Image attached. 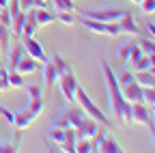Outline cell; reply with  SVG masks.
Returning a JSON list of instances; mask_svg holds the SVG:
<instances>
[{
  "instance_id": "obj_1",
  "label": "cell",
  "mask_w": 155,
  "mask_h": 153,
  "mask_svg": "<svg viewBox=\"0 0 155 153\" xmlns=\"http://www.w3.org/2000/svg\"><path fill=\"white\" fill-rule=\"evenodd\" d=\"M101 71H104V80H106V91H108V101H110V114H112V121L116 125H127L129 123V110L131 104L125 101L121 86L116 82V75L110 67L108 61H101Z\"/></svg>"
},
{
  "instance_id": "obj_2",
  "label": "cell",
  "mask_w": 155,
  "mask_h": 153,
  "mask_svg": "<svg viewBox=\"0 0 155 153\" xmlns=\"http://www.w3.org/2000/svg\"><path fill=\"white\" fill-rule=\"evenodd\" d=\"M75 101L80 104V108H82V110L88 114L91 119H95L97 123H101V125H104V127H108V129L112 127V123H114V121L108 117V114H104V110H101L99 106H97V104H95V101L88 97V93H86L82 86H78V93H75Z\"/></svg>"
},
{
  "instance_id": "obj_3",
  "label": "cell",
  "mask_w": 155,
  "mask_h": 153,
  "mask_svg": "<svg viewBox=\"0 0 155 153\" xmlns=\"http://www.w3.org/2000/svg\"><path fill=\"white\" fill-rule=\"evenodd\" d=\"M78 24H82L84 28H88L91 32H95V35H101V37H119L121 35V26H119V22H110V24H106V22H97V20H91V17H78Z\"/></svg>"
},
{
  "instance_id": "obj_4",
  "label": "cell",
  "mask_w": 155,
  "mask_h": 153,
  "mask_svg": "<svg viewBox=\"0 0 155 153\" xmlns=\"http://www.w3.org/2000/svg\"><path fill=\"white\" fill-rule=\"evenodd\" d=\"M56 84H58V88H61L65 101H67L69 106H75V104H78V101H75V93H78V86H80V82H78L73 69H69V71H65V73L58 75Z\"/></svg>"
},
{
  "instance_id": "obj_5",
  "label": "cell",
  "mask_w": 155,
  "mask_h": 153,
  "mask_svg": "<svg viewBox=\"0 0 155 153\" xmlns=\"http://www.w3.org/2000/svg\"><path fill=\"white\" fill-rule=\"evenodd\" d=\"M125 9H116V7H104V9H91V11H82L84 17H91V20H97V22H119L123 17Z\"/></svg>"
},
{
  "instance_id": "obj_6",
  "label": "cell",
  "mask_w": 155,
  "mask_h": 153,
  "mask_svg": "<svg viewBox=\"0 0 155 153\" xmlns=\"http://www.w3.org/2000/svg\"><path fill=\"white\" fill-rule=\"evenodd\" d=\"M129 123H138V125H151V106L144 104V101H138V104H131V110H129Z\"/></svg>"
},
{
  "instance_id": "obj_7",
  "label": "cell",
  "mask_w": 155,
  "mask_h": 153,
  "mask_svg": "<svg viewBox=\"0 0 155 153\" xmlns=\"http://www.w3.org/2000/svg\"><path fill=\"white\" fill-rule=\"evenodd\" d=\"M116 54H119L121 63L129 67L136 58H140V56H142V50L138 48V43H136V41H125V43H121V48H119V52H116Z\"/></svg>"
},
{
  "instance_id": "obj_8",
  "label": "cell",
  "mask_w": 155,
  "mask_h": 153,
  "mask_svg": "<svg viewBox=\"0 0 155 153\" xmlns=\"http://www.w3.org/2000/svg\"><path fill=\"white\" fill-rule=\"evenodd\" d=\"M22 43H24V50H26V54L28 56H32L35 61H39V63H45V61H50L48 58V54H45V50H43V45L39 43L35 37H22Z\"/></svg>"
},
{
  "instance_id": "obj_9",
  "label": "cell",
  "mask_w": 155,
  "mask_h": 153,
  "mask_svg": "<svg viewBox=\"0 0 155 153\" xmlns=\"http://www.w3.org/2000/svg\"><path fill=\"white\" fill-rule=\"evenodd\" d=\"M39 119V114H35L28 106L26 108H22L19 112H15V121H13V127L17 129V131H26L35 121Z\"/></svg>"
},
{
  "instance_id": "obj_10",
  "label": "cell",
  "mask_w": 155,
  "mask_h": 153,
  "mask_svg": "<svg viewBox=\"0 0 155 153\" xmlns=\"http://www.w3.org/2000/svg\"><path fill=\"white\" fill-rule=\"evenodd\" d=\"M119 26H121V35H129V37H138V35H142V28L138 26L136 17H134L131 11H127V9H125L123 17L119 20Z\"/></svg>"
},
{
  "instance_id": "obj_11",
  "label": "cell",
  "mask_w": 155,
  "mask_h": 153,
  "mask_svg": "<svg viewBox=\"0 0 155 153\" xmlns=\"http://www.w3.org/2000/svg\"><path fill=\"white\" fill-rule=\"evenodd\" d=\"M121 93H123L125 101H129V104L144 101V97H142V86L138 84V80H134V82H129V84L121 86Z\"/></svg>"
},
{
  "instance_id": "obj_12",
  "label": "cell",
  "mask_w": 155,
  "mask_h": 153,
  "mask_svg": "<svg viewBox=\"0 0 155 153\" xmlns=\"http://www.w3.org/2000/svg\"><path fill=\"white\" fill-rule=\"evenodd\" d=\"M24 56H26L24 43H15L13 48H9V50H7V69H9V71H15L17 63L22 61Z\"/></svg>"
},
{
  "instance_id": "obj_13",
  "label": "cell",
  "mask_w": 155,
  "mask_h": 153,
  "mask_svg": "<svg viewBox=\"0 0 155 153\" xmlns=\"http://www.w3.org/2000/svg\"><path fill=\"white\" fill-rule=\"evenodd\" d=\"M39 69H41V63L35 61L32 56H28V54H26L24 58L17 63V67H15V71H19L22 75H30V73H35V71H39Z\"/></svg>"
},
{
  "instance_id": "obj_14",
  "label": "cell",
  "mask_w": 155,
  "mask_h": 153,
  "mask_svg": "<svg viewBox=\"0 0 155 153\" xmlns=\"http://www.w3.org/2000/svg\"><path fill=\"white\" fill-rule=\"evenodd\" d=\"M99 151H101V153H121V151H125V149H123V145L116 140L112 134L106 131V136H104V140H101V145H99Z\"/></svg>"
},
{
  "instance_id": "obj_15",
  "label": "cell",
  "mask_w": 155,
  "mask_h": 153,
  "mask_svg": "<svg viewBox=\"0 0 155 153\" xmlns=\"http://www.w3.org/2000/svg\"><path fill=\"white\" fill-rule=\"evenodd\" d=\"M41 71H43V86H45V88L54 86L56 80H58V71H56L54 63H52V61H45V63L41 65Z\"/></svg>"
},
{
  "instance_id": "obj_16",
  "label": "cell",
  "mask_w": 155,
  "mask_h": 153,
  "mask_svg": "<svg viewBox=\"0 0 155 153\" xmlns=\"http://www.w3.org/2000/svg\"><path fill=\"white\" fill-rule=\"evenodd\" d=\"M35 17H37V26H39V28H43V26H50V24H54V22H56V13L48 11L45 7H37V11H35Z\"/></svg>"
},
{
  "instance_id": "obj_17",
  "label": "cell",
  "mask_w": 155,
  "mask_h": 153,
  "mask_svg": "<svg viewBox=\"0 0 155 153\" xmlns=\"http://www.w3.org/2000/svg\"><path fill=\"white\" fill-rule=\"evenodd\" d=\"M24 24H26V11H19L17 15H13V17H11V26H9L11 35L22 37V28H24Z\"/></svg>"
},
{
  "instance_id": "obj_18",
  "label": "cell",
  "mask_w": 155,
  "mask_h": 153,
  "mask_svg": "<svg viewBox=\"0 0 155 153\" xmlns=\"http://www.w3.org/2000/svg\"><path fill=\"white\" fill-rule=\"evenodd\" d=\"M136 43H138V48L142 50V54H147V56H153V54H155V41L151 39V37H147V35H138Z\"/></svg>"
},
{
  "instance_id": "obj_19",
  "label": "cell",
  "mask_w": 155,
  "mask_h": 153,
  "mask_svg": "<svg viewBox=\"0 0 155 153\" xmlns=\"http://www.w3.org/2000/svg\"><path fill=\"white\" fill-rule=\"evenodd\" d=\"M56 22H61L63 26H75L78 24V15L71 11H58L56 13Z\"/></svg>"
},
{
  "instance_id": "obj_20",
  "label": "cell",
  "mask_w": 155,
  "mask_h": 153,
  "mask_svg": "<svg viewBox=\"0 0 155 153\" xmlns=\"http://www.w3.org/2000/svg\"><path fill=\"white\" fill-rule=\"evenodd\" d=\"M136 80L142 88H149V86H155V75L151 71H136Z\"/></svg>"
},
{
  "instance_id": "obj_21",
  "label": "cell",
  "mask_w": 155,
  "mask_h": 153,
  "mask_svg": "<svg viewBox=\"0 0 155 153\" xmlns=\"http://www.w3.org/2000/svg\"><path fill=\"white\" fill-rule=\"evenodd\" d=\"M7 82H9V88H24L26 82H24V75L19 71H9L7 75Z\"/></svg>"
},
{
  "instance_id": "obj_22",
  "label": "cell",
  "mask_w": 155,
  "mask_h": 153,
  "mask_svg": "<svg viewBox=\"0 0 155 153\" xmlns=\"http://www.w3.org/2000/svg\"><path fill=\"white\" fill-rule=\"evenodd\" d=\"M129 67H131V71H134V73H136V71H149V67H151V58H149L147 54H142L140 58H136Z\"/></svg>"
},
{
  "instance_id": "obj_23",
  "label": "cell",
  "mask_w": 155,
  "mask_h": 153,
  "mask_svg": "<svg viewBox=\"0 0 155 153\" xmlns=\"http://www.w3.org/2000/svg\"><path fill=\"white\" fill-rule=\"evenodd\" d=\"M50 61L54 63V67H56L58 75H61V73H65V71H69V69H71V65H69V63H67V61L63 58L61 54H52V56H50Z\"/></svg>"
},
{
  "instance_id": "obj_24",
  "label": "cell",
  "mask_w": 155,
  "mask_h": 153,
  "mask_svg": "<svg viewBox=\"0 0 155 153\" xmlns=\"http://www.w3.org/2000/svg\"><path fill=\"white\" fill-rule=\"evenodd\" d=\"M9 43H11V30H9V26L0 24V48H2V50L7 52V50L11 48Z\"/></svg>"
},
{
  "instance_id": "obj_25",
  "label": "cell",
  "mask_w": 155,
  "mask_h": 153,
  "mask_svg": "<svg viewBox=\"0 0 155 153\" xmlns=\"http://www.w3.org/2000/svg\"><path fill=\"white\" fill-rule=\"evenodd\" d=\"M52 2H54L56 11H71V13L78 11L75 9V0H52Z\"/></svg>"
},
{
  "instance_id": "obj_26",
  "label": "cell",
  "mask_w": 155,
  "mask_h": 153,
  "mask_svg": "<svg viewBox=\"0 0 155 153\" xmlns=\"http://www.w3.org/2000/svg\"><path fill=\"white\" fill-rule=\"evenodd\" d=\"M75 153H93V145H91V138L82 136L75 140Z\"/></svg>"
},
{
  "instance_id": "obj_27",
  "label": "cell",
  "mask_w": 155,
  "mask_h": 153,
  "mask_svg": "<svg viewBox=\"0 0 155 153\" xmlns=\"http://www.w3.org/2000/svg\"><path fill=\"white\" fill-rule=\"evenodd\" d=\"M65 131L67 129H61V127H52L50 129V142H54V145H63L65 142Z\"/></svg>"
},
{
  "instance_id": "obj_28",
  "label": "cell",
  "mask_w": 155,
  "mask_h": 153,
  "mask_svg": "<svg viewBox=\"0 0 155 153\" xmlns=\"http://www.w3.org/2000/svg\"><path fill=\"white\" fill-rule=\"evenodd\" d=\"M134 80H136V73H134L131 69H125V71H121L119 75H116L119 86H125V84H129V82H134Z\"/></svg>"
},
{
  "instance_id": "obj_29",
  "label": "cell",
  "mask_w": 155,
  "mask_h": 153,
  "mask_svg": "<svg viewBox=\"0 0 155 153\" xmlns=\"http://www.w3.org/2000/svg\"><path fill=\"white\" fill-rule=\"evenodd\" d=\"M28 108L35 112V114H41L45 110V104H43V97H39V99H30L28 101Z\"/></svg>"
},
{
  "instance_id": "obj_30",
  "label": "cell",
  "mask_w": 155,
  "mask_h": 153,
  "mask_svg": "<svg viewBox=\"0 0 155 153\" xmlns=\"http://www.w3.org/2000/svg\"><path fill=\"white\" fill-rule=\"evenodd\" d=\"M142 97H144V104H149V106H155V86L142 88Z\"/></svg>"
},
{
  "instance_id": "obj_31",
  "label": "cell",
  "mask_w": 155,
  "mask_h": 153,
  "mask_svg": "<svg viewBox=\"0 0 155 153\" xmlns=\"http://www.w3.org/2000/svg\"><path fill=\"white\" fill-rule=\"evenodd\" d=\"M7 75H9V69H7V67H0V93L9 91V82H7Z\"/></svg>"
},
{
  "instance_id": "obj_32",
  "label": "cell",
  "mask_w": 155,
  "mask_h": 153,
  "mask_svg": "<svg viewBox=\"0 0 155 153\" xmlns=\"http://www.w3.org/2000/svg\"><path fill=\"white\" fill-rule=\"evenodd\" d=\"M24 88H26V93H28V97H30V99H39V97H43V95H41V93H43V88H41V86H24Z\"/></svg>"
},
{
  "instance_id": "obj_33",
  "label": "cell",
  "mask_w": 155,
  "mask_h": 153,
  "mask_svg": "<svg viewBox=\"0 0 155 153\" xmlns=\"http://www.w3.org/2000/svg\"><path fill=\"white\" fill-rule=\"evenodd\" d=\"M140 9L144 13H155V0H140Z\"/></svg>"
},
{
  "instance_id": "obj_34",
  "label": "cell",
  "mask_w": 155,
  "mask_h": 153,
  "mask_svg": "<svg viewBox=\"0 0 155 153\" xmlns=\"http://www.w3.org/2000/svg\"><path fill=\"white\" fill-rule=\"evenodd\" d=\"M0 114H2V119H5L9 125H13V121H15V112H11V110H7V108L0 106Z\"/></svg>"
},
{
  "instance_id": "obj_35",
  "label": "cell",
  "mask_w": 155,
  "mask_h": 153,
  "mask_svg": "<svg viewBox=\"0 0 155 153\" xmlns=\"http://www.w3.org/2000/svg\"><path fill=\"white\" fill-rule=\"evenodd\" d=\"M0 24H5V26H11V13L5 9H0Z\"/></svg>"
},
{
  "instance_id": "obj_36",
  "label": "cell",
  "mask_w": 155,
  "mask_h": 153,
  "mask_svg": "<svg viewBox=\"0 0 155 153\" xmlns=\"http://www.w3.org/2000/svg\"><path fill=\"white\" fill-rule=\"evenodd\" d=\"M144 30H147V37H151V39L155 41V22H144Z\"/></svg>"
},
{
  "instance_id": "obj_37",
  "label": "cell",
  "mask_w": 155,
  "mask_h": 153,
  "mask_svg": "<svg viewBox=\"0 0 155 153\" xmlns=\"http://www.w3.org/2000/svg\"><path fill=\"white\" fill-rule=\"evenodd\" d=\"M19 7H22V11L35 9V7H37V0H19Z\"/></svg>"
},
{
  "instance_id": "obj_38",
  "label": "cell",
  "mask_w": 155,
  "mask_h": 153,
  "mask_svg": "<svg viewBox=\"0 0 155 153\" xmlns=\"http://www.w3.org/2000/svg\"><path fill=\"white\" fill-rule=\"evenodd\" d=\"M151 121H153V125H155V106H151Z\"/></svg>"
},
{
  "instance_id": "obj_39",
  "label": "cell",
  "mask_w": 155,
  "mask_h": 153,
  "mask_svg": "<svg viewBox=\"0 0 155 153\" xmlns=\"http://www.w3.org/2000/svg\"><path fill=\"white\" fill-rule=\"evenodd\" d=\"M48 5V0H37V7H45Z\"/></svg>"
},
{
  "instance_id": "obj_40",
  "label": "cell",
  "mask_w": 155,
  "mask_h": 153,
  "mask_svg": "<svg viewBox=\"0 0 155 153\" xmlns=\"http://www.w3.org/2000/svg\"><path fill=\"white\" fill-rule=\"evenodd\" d=\"M7 5H9V0H0V9H5Z\"/></svg>"
},
{
  "instance_id": "obj_41",
  "label": "cell",
  "mask_w": 155,
  "mask_h": 153,
  "mask_svg": "<svg viewBox=\"0 0 155 153\" xmlns=\"http://www.w3.org/2000/svg\"><path fill=\"white\" fill-rule=\"evenodd\" d=\"M149 127H151V131H153V140H155V125H153V123H151V125H149Z\"/></svg>"
},
{
  "instance_id": "obj_42",
  "label": "cell",
  "mask_w": 155,
  "mask_h": 153,
  "mask_svg": "<svg viewBox=\"0 0 155 153\" xmlns=\"http://www.w3.org/2000/svg\"><path fill=\"white\" fill-rule=\"evenodd\" d=\"M149 71H151V73L155 75V65H151V67H149Z\"/></svg>"
},
{
  "instance_id": "obj_43",
  "label": "cell",
  "mask_w": 155,
  "mask_h": 153,
  "mask_svg": "<svg viewBox=\"0 0 155 153\" xmlns=\"http://www.w3.org/2000/svg\"><path fill=\"white\" fill-rule=\"evenodd\" d=\"M131 2H134V5H140V0H131Z\"/></svg>"
}]
</instances>
